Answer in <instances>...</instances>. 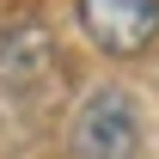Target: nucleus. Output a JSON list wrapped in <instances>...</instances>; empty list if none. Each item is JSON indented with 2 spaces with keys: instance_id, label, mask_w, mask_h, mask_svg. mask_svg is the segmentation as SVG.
Instances as JSON below:
<instances>
[{
  "instance_id": "f257e3e1",
  "label": "nucleus",
  "mask_w": 159,
  "mask_h": 159,
  "mask_svg": "<svg viewBox=\"0 0 159 159\" xmlns=\"http://www.w3.org/2000/svg\"><path fill=\"white\" fill-rule=\"evenodd\" d=\"M141 104L122 86H92L67 122V153L74 159H141Z\"/></svg>"
},
{
  "instance_id": "f03ea898",
  "label": "nucleus",
  "mask_w": 159,
  "mask_h": 159,
  "mask_svg": "<svg viewBox=\"0 0 159 159\" xmlns=\"http://www.w3.org/2000/svg\"><path fill=\"white\" fill-rule=\"evenodd\" d=\"M74 12L104 55H141L159 37V0H80Z\"/></svg>"
},
{
  "instance_id": "7ed1b4c3",
  "label": "nucleus",
  "mask_w": 159,
  "mask_h": 159,
  "mask_svg": "<svg viewBox=\"0 0 159 159\" xmlns=\"http://www.w3.org/2000/svg\"><path fill=\"white\" fill-rule=\"evenodd\" d=\"M55 74H61L55 37H49L37 19H12L6 31H0V80H6V86H19V92H43Z\"/></svg>"
}]
</instances>
